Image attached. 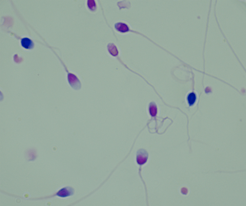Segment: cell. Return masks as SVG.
Listing matches in <instances>:
<instances>
[{
  "instance_id": "8",
  "label": "cell",
  "mask_w": 246,
  "mask_h": 206,
  "mask_svg": "<svg viewBox=\"0 0 246 206\" xmlns=\"http://www.w3.org/2000/svg\"><path fill=\"white\" fill-rule=\"evenodd\" d=\"M88 7L91 11H94L96 9V3L93 0H89L87 2Z\"/></svg>"
},
{
  "instance_id": "6",
  "label": "cell",
  "mask_w": 246,
  "mask_h": 206,
  "mask_svg": "<svg viewBox=\"0 0 246 206\" xmlns=\"http://www.w3.org/2000/svg\"><path fill=\"white\" fill-rule=\"evenodd\" d=\"M107 49L110 55L113 57H116L118 55L119 52L117 47L113 43H110L107 45Z\"/></svg>"
},
{
  "instance_id": "3",
  "label": "cell",
  "mask_w": 246,
  "mask_h": 206,
  "mask_svg": "<svg viewBox=\"0 0 246 206\" xmlns=\"http://www.w3.org/2000/svg\"><path fill=\"white\" fill-rule=\"evenodd\" d=\"M114 28L118 32L125 33L129 32L130 29L129 26L123 22H117L114 25Z\"/></svg>"
},
{
  "instance_id": "4",
  "label": "cell",
  "mask_w": 246,
  "mask_h": 206,
  "mask_svg": "<svg viewBox=\"0 0 246 206\" xmlns=\"http://www.w3.org/2000/svg\"><path fill=\"white\" fill-rule=\"evenodd\" d=\"M21 45L24 48L26 49H32L34 47V43L31 39L27 37L22 39L21 40Z\"/></svg>"
},
{
  "instance_id": "7",
  "label": "cell",
  "mask_w": 246,
  "mask_h": 206,
  "mask_svg": "<svg viewBox=\"0 0 246 206\" xmlns=\"http://www.w3.org/2000/svg\"><path fill=\"white\" fill-rule=\"evenodd\" d=\"M197 100V95L194 92H191L188 95L187 101L188 105L190 107L193 106Z\"/></svg>"
},
{
  "instance_id": "2",
  "label": "cell",
  "mask_w": 246,
  "mask_h": 206,
  "mask_svg": "<svg viewBox=\"0 0 246 206\" xmlns=\"http://www.w3.org/2000/svg\"><path fill=\"white\" fill-rule=\"evenodd\" d=\"M74 190L71 187H65L62 188L55 194V195L61 198H66L73 195Z\"/></svg>"
},
{
  "instance_id": "1",
  "label": "cell",
  "mask_w": 246,
  "mask_h": 206,
  "mask_svg": "<svg viewBox=\"0 0 246 206\" xmlns=\"http://www.w3.org/2000/svg\"><path fill=\"white\" fill-rule=\"evenodd\" d=\"M149 158V154L147 150L144 149H138L137 151L136 162L138 165L143 166L147 163Z\"/></svg>"
},
{
  "instance_id": "5",
  "label": "cell",
  "mask_w": 246,
  "mask_h": 206,
  "mask_svg": "<svg viewBox=\"0 0 246 206\" xmlns=\"http://www.w3.org/2000/svg\"><path fill=\"white\" fill-rule=\"evenodd\" d=\"M149 112L150 116L152 117L156 116L158 113V107L155 102H150L149 105Z\"/></svg>"
}]
</instances>
